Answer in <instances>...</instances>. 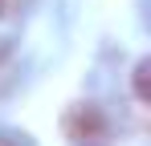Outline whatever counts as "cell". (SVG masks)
<instances>
[{
    "instance_id": "6da1fadb",
    "label": "cell",
    "mask_w": 151,
    "mask_h": 146,
    "mask_svg": "<svg viewBox=\"0 0 151 146\" xmlns=\"http://www.w3.org/2000/svg\"><path fill=\"white\" fill-rule=\"evenodd\" d=\"M61 134L70 138V146H106L110 138V122L98 106L90 101H78L61 114Z\"/></svg>"
},
{
    "instance_id": "7a4b0ae2",
    "label": "cell",
    "mask_w": 151,
    "mask_h": 146,
    "mask_svg": "<svg viewBox=\"0 0 151 146\" xmlns=\"http://www.w3.org/2000/svg\"><path fill=\"white\" fill-rule=\"evenodd\" d=\"M12 85V49H8V41H0V94Z\"/></svg>"
},
{
    "instance_id": "3957f363",
    "label": "cell",
    "mask_w": 151,
    "mask_h": 146,
    "mask_svg": "<svg viewBox=\"0 0 151 146\" xmlns=\"http://www.w3.org/2000/svg\"><path fill=\"white\" fill-rule=\"evenodd\" d=\"M147 61H139V65H135V97H139V101H147Z\"/></svg>"
},
{
    "instance_id": "277c9868",
    "label": "cell",
    "mask_w": 151,
    "mask_h": 146,
    "mask_svg": "<svg viewBox=\"0 0 151 146\" xmlns=\"http://www.w3.org/2000/svg\"><path fill=\"white\" fill-rule=\"evenodd\" d=\"M17 8H21V0H0V21H4V16H12Z\"/></svg>"
},
{
    "instance_id": "5b68a950",
    "label": "cell",
    "mask_w": 151,
    "mask_h": 146,
    "mask_svg": "<svg viewBox=\"0 0 151 146\" xmlns=\"http://www.w3.org/2000/svg\"><path fill=\"white\" fill-rule=\"evenodd\" d=\"M0 146H17V142H12V138H0Z\"/></svg>"
}]
</instances>
